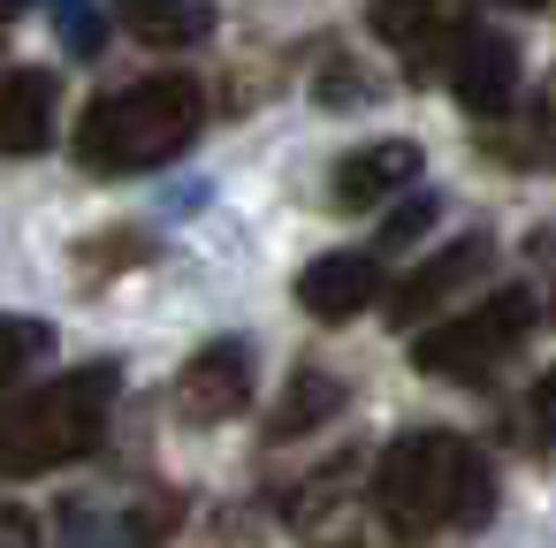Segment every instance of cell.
Wrapping results in <instances>:
<instances>
[{
    "label": "cell",
    "mask_w": 556,
    "mask_h": 548,
    "mask_svg": "<svg viewBox=\"0 0 556 548\" xmlns=\"http://www.w3.org/2000/svg\"><path fill=\"white\" fill-rule=\"evenodd\" d=\"M366 495H374V510H381L389 533L427 540V533L488 525V510H495V472H488V457H480L465 434L427 426V434H404V442L381 449Z\"/></svg>",
    "instance_id": "obj_1"
},
{
    "label": "cell",
    "mask_w": 556,
    "mask_h": 548,
    "mask_svg": "<svg viewBox=\"0 0 556 548\" xmlns=\"http://www.w3.org/2000/svg\"><path fill=\"white\" fill-rule=\"evenodd\" d=\"M199 115H206L199 77H138V85H123V92H108V100L85 107V123H77V168H92V176L161 168V161H176L199 138Z\"/></svg>",
    "instance_id": "obj_2"
},
{
    "label": "cell",
    "mask_w": 556,
    "mask_h": 548,
    "mask_svg": "<svg viewBox=\"0 0 556 548\" xmlns=\"http://www.w3.org/2000/svg\"><path fill=\"white\" fill-rule=\"evenodd\" d=\"M123 373L115 366H77L31 396H16V411H0V472L24 480V472H54L100 449L108 411H115Z\"/></svg>",
    "instance_id": "obj_3"
},
{
    "label": "cell",
    "mask_w": 556,
    "mask_h": 548,
    "mask_svg": "<svg viewBox=\"0 0 556 548\" xmlns=\"http://www.w3.org/2000/svg\"><path fill=\"white\" fill-rule=\"evenodd\" d=\"M533 320H541V305H533L526 290H495L488 305H472V313L427 328V335L412 343V366H419L427 381H488V373L533 335Z\"/></svg>",
    "instance_id": "obj_4"
},
{
    "label": "cell",
    "mask_w": 556,
    "mask_h": 548,
    "mask_svg": "<svg viewBox=\"0 0 556 548\" xmlns=\"http://www.w3.org/2000/svg\"><path fill=\"white\" fill-rule=\"evenodd\" d=\"M366 24H374L381 47H396L412 62V77H434L442 47L465 39V0H374Z\"/></svg>",
    "instance_id": "obj_5"
},
{
    "label": "cell",
    "mask_w": 556,
    "mask_h": 548,
    "mask_svg": "<svg viewBox=\"0 0 556 548\" xmlns=\"http://www.w3.org/2000/svg\"><path fill=\"white\" fill-rule=\"evenodd\" d=\"M176 404L191 426H222L252 404V351L229 335V343H206L184 373H176Z\"/></svg>",
    "instance_id": "obj_6"
},
{
    "label": "cell",
    "mask_w": 556,
    "mask_h": 548,
    "mask_svg": "<svg viewBox=\"0 0 556 548\" xmlns=\"http://www.w3.org/2000/svg\"><path fill=\"white\" fill-rule=\"evenodd\" d=\"M62 525H70V548H153L168 525H176V502L168 495H146V502H92V495H70L62 502Z\"/></svg>",
    "instance_id": "obj_7"
},
{
    "label": "cell",
    "mask_w": 556,
    "mask_h": 548,
    "mask_svg": "<svg viewBox=\"0 0 556 548\" xmlns=\"http://www.w3.org/2000/svg\"><path fill=\"white\" fill-rule=\"evenodd\" d=\"M488 267H495V244H488V237H457V244H450L442 259L412 267V282H404V290L389 297V320H396V328H419V320H427L434 305H450V297H457L465 282H480Z\"/></svg>",
    "instance_id": "obj_8"
},
{
    "label": "cell",
    "mask_w": 556,
    "mask_h": 548,
    "mask_svg": "<svg viewBox=\"0 0 556 548\" xmlns=\"http://www.w3.org/2000/svg\"><path fill=\"white\" fill-rule=\"evenodd\" d=\"M450 92L472 107V115H503L510 92H518V47L495 39V31H465L450 47Z\"/></svg>",
    "instance_id": "obj_9"
},
{
    "label": "cell",
    "mask_w": 556,
    "mask_h": 548,
    "mask_svg": "<svg viewBox=\"0 0 556 548\" xmlns=\"http://www.w3.org/2000/svg\"><path fill=\"white\" fill-rule=\"evenodd\" d=\"M412 176H419V145H412V138H381V145H358V153L336 161L328 199H336L343 214H366V206H381L389 191H404Z\"/></svg>",
    "instance_id": "obj_10"
},
{
    "label": "cell",
    "mask_w": 556,
    "mask_h": 548,
    "mask_svg": "<svg viewBox=\"0 0 556 548\" xmlns=\"http://www.w3.org/2000/svg\"><path fill=\"white\" fill-rule=\"evenodd\" d=\"M374 297H381V267L366 252H328V259H313L298 275V305L313 320H358Z\"/></svg>",
    "instance_id": "obj_11"
},
{
    "label": "cell",
    "mask_w": 556,
    "mask_h": 548,
    "mask_svg": "<svg viewBox=\"0 0 556 548\" xmlns=\"http://www.w3.org/2000/svg\"><path fill=\"white\" fill-rule=\"evenodd\" d=\"M54 77L47 69H16L0 77V153H47L54 138Z\"/></svg>",
    "instance_id": "obj_12"
},
{
    "label": "cell",
    "mask_w": 556,
    "mask_h": 548,
    "mask_svg": "<svg viewBox=\"0 0 556 548\" xmlns=\"http://www.w3.org/2000/svg\"><path fill=\"white\" fill-rule=\"evenodd\" d=\"M115 16L146 47H199L214 31V0H115Z\"/></svg>",
    "instance_id": "obj_13"
},
{
    "label": "cell",
    "mask_w": 556,
    "mask_h": 548,
    "mask_svg": "<svg viewBox=\"0 0 556 548\" xmlns=\"http://www.w3.org/2000/svg\"><path fill=\"white\" fill-rule=\"evenodd\" d=\"M343 404V381L336 373H320V366H305L290 388H282V404H275V419H267V442H290V434H313L328 411Z\"/></svg>",
    "instance_id": "obj_14"
},
{
    "label": "cell",
    "mask_w": 556,
    "mask_h": 548,
    "mask_svg": "<svg viewBox=\"0 0 556 548\" xmlns=\"http://www.w3.org/2000/svg\"><path fill=\"white\" fill-rule=\"evenodd\" d=\"M47 351H54V328H47V320H16V313L0 320V396H9L16 373H24L31 358H47Z\"/></svg>",
    "instance_id": "obj_15"
},
{
    "label": "cell",
    "mask_w": 556,
    "mask_h": 548,
    "mask_svg": "<svg viewBox=\"0 0 556 548\" xmlns=\"http://www.w3.org/2000/svg\"><path fill=\"white\" fill-rule=\"evenodd\" d=\"M54 24H62V39L77 54H100V9L92 0H54Z\"/></svg>",
    "instance_id": "obj_16"
},
{
    "label": "cell",
    "mask_w": 556,
    "mask_h": 548,
    "mask_svg": "<svg viewBox=\"0 0 556 548\" xmlns=\"http://www.w3.org/2000/svg\"><path fill=\"white\" fill-rule=\"evenodd\" d=\"M434 214H442L434 199H412L404 214H389V221H381V244H412V237H419V229H427Z\"/></svg>",
    "instance_id": "obj_17"
},
{
    "label": "cell",
    "mask_w": 556,
    "mask_h": 548,
    "mask_svg": "<svg viewBox=\"0 0 556 548\" xmlns=\"http://www.w3.org/2000/svg\"><path fill=\"white\" fill-rule=\"evenodd\" d=\"M351 100H366V77H358V69H343V62H336V69H328V77H320V107H351Z\"/></svg>",
    "instance_id": "obj_18"
},
{
    "label": "cell",
    "mask_w": 556,
    "mask_h": 548,
    "mask_svg": "<svg viewBox=\"0 0 556 548\" xmlns=\"http://www.w3.org/2000/svg\"><path fill=\"white\" fill-rule=\"evenodd\" d=\"M0 548H47L31 510H0Z\"/></svg>",
    "instance_id": "obj_19"
},
{
    "label": "cell",
    "mask_w": 556,
    "mask_h": 548,
    "mask_svg": "<svg viewBox=\"0 0 556 548\" xmlns=\"http://www.w3.org/2000/svg\"><path fill=\"white\" fill-rule=\"evenodd\" d=\"M31 9V0H0V24H9V16H24Z\"/></svg>",
    "instance_id": "obj_20"
},
{
    "label": "cell",
    "mask_w": 556,
    "mask_h": 548,
    "mask_svg": "<svg viewBox=\"0 0 556 548\" xmlns=\"http://www.w3.org/2000/svg\"><path fill=\"white\" fill-rule=\"evenodd\" d=\"M503 9H548V0H503Z\"/></svg>",
    "instance_id": "obj_21"
}]
</instances>
